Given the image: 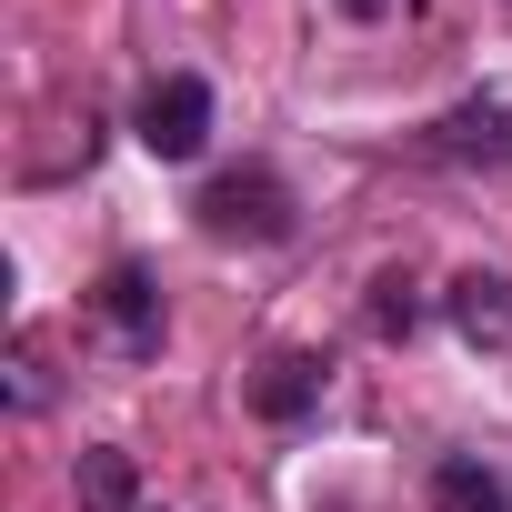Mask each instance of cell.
Segmentation results:
<instances>
[{
  "instance_id": "5",
  "label": "cell",
  "mask_w": 512,
  "mask_h": 512,
  "mask_svg": "<svg viewBox=\"0 0 512 512\" xmlns=\"http://www.w3.org/2000/svg\"><path fill=\"white\" fill-rule=\"evenodd\" d=\"M452 332L472 352H512V282L502 272H462L452 282Z\"/></svg>"
},
{
  "instance_id": "10",
  "label": "cell",
  "mask_w": 512,
  "mask_h": 512,
  "mask_svg": "<svg viewBox=\"0 0 512 512\" xmlns=\"http://www.w3.org/2000/svg\"><path fill=\"white\" fill-rule=\"evenodd\" d=\"M342 11H352V21H382V11H392V0H342Z\"/></svg>"
},
{
  "instance_id": "3",
  "label": "cell",
  "mask_w": 512,
  "mask_h": 512,
  "mask_svg": "<svg viewBox=\"0 0 512 512\" xmlns=\"http://www.w3.org/2000/svg\"><path fill=\"white\" fill-rule=\"evenodd\" d=\"M432 161H462V171H502L512 161V91H482V101H452L432 131H422Z\"/></svg>"
},
{
  "instance_id": "4",
  "label": "cell",
  "mask_w": 512,
  "mask_h": 512,
  "mask_svg": "<svg viewBox=\"0 0 512 512\" xmlns=\"http://www.w3.org/2000/svg\"><path fill=\"white\" fill-rule=\"evenodd\" d=\"M101 322H111V342H121L131 362L161 352V292H151L141 262H111V272H101Z\"/></svg>"
},
{
  "instance_id": "7",
  "label": "cell",
  "mask_w": 512,
  "mask_h": 512,
  "mask_svg": "<svg viewBox=\"0 0 512 512\" xmlns=\"http://www.w3.org/2000/svg\"><path fill=\"white\" fill-rule=\"evenodd\" d=\"M81 502H91V512H141V482H131V452L91 442V452H81Z\"/></svg>"
},
{
  "instance_id": "2",
  "label": "cell",
  "mask_w": 512,
  "mask_h": 512,
  "mask_svg": "<svg viewBox=\"0 0 512 512\" xmlns=\"http://www.w3.org/2000/svg\"><path fill=\"white\" fill-rule=\"evenodd\" d=\"M201 141H211V81L201 71H161L141 91V151L151 161H201Z\"/></svg>"
},
{
  "instance_id": "8",
  "label": "cell",
  "mask_w": 512,
  "mask_h": 512,
  "mask_svg": "<svg viewBox=\"0 0 512 512\" xmlns=\"http://www.w3.org/2000/svg\"><path fill=\"white\" fill-rule=\"evenodd\" d=\"M251 402H262L272 422H292V412H312V402H322V362H272L262 382H251Z\"/></svg>"
},
{
  "instance_id": "1",
  "label": "cell",
  "mask_w": 512,
  "mask_h": 512,
  "mask_svg": "<svg viewBox=\"0 0 512 512\" xmlns=\"http://www.w3.org/2000/svg\"><path fill=\"white\" fill-rule=\"evenodd\" d=\"M191 211H201L211 241H282V231H292V191H282V171H221Z\"/></svg>"
},
{
  "instance_id": "9",
  "label": "cell",
  "mask_w": 512,
  "mask_h": 512,
  "mask_svg": "<svg viewBox=\"0 0 512 512\" xmlns=\"http://www.w3.org/2000/svg\"><path fill=\"white\" fill-rule=\"evenodd\" d=\"M412 322H422L412 282H402V272H382V282H372V332H412Z\"/></svg>"
},
{
  "instance_id": "6",
  "label": "cell",
  "mask_w": 512,
  "mask_h": 512,
  "mask_svg": "<svg viewBox=\"0 0 512 512\" xmlns=\"http://www.w3.org/2000/svg\"><path fill=\"white\" fill-rule=\"evenodd\" d=\"M432 502H442V512H512V482H502L482 452H442V462H432Z\"/></svg>"
}]
</instances>
